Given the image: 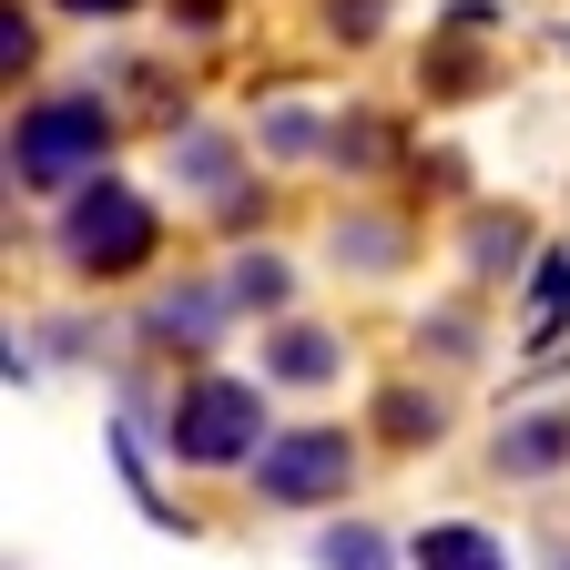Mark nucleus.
Masks as SVG:
<instances>
[{"label": "nucleus", "instance_id": "obj_14", "mask_svg": "<svg viewBox=\"0 0 570 570\" xmlns=\"http://www.w3.org/2000/svg\"><path fill=\"white\" fill-rule=\"evenodd\" d=\"M326 21H336V41H367L377 31V0H326Z\"/></svg>", "mask_w": 570, "mask_h": 570}, {"label": "nucleus", "instance_id": "obj_2", "mask_svg": "<svg viewBox=\"0 0 570 570\" xmlns=\"http://www.w3.org/2000/svg\"><path fill=\"white\" fill-rule=\"evenodd\" d=\"M102 154H112V112L102 102H31L21 132H11V184H31V194L82 184Z\"/></svg>", "mask_w": 570, "mask_h": 570}, {"label": "nucleus", "instance_id": "obj_8", "mask_svg": "<svg viewBox=\"0 0 570 570\" xmlns=\"http://www.w3.org/2000/svg\"><path fill=\"white\" fill-rule=\"evenodd\" d=\"M520 245H530V225H520V214H479V225H469L479 275H510V265H520Z\"/></svg>", "mask_w": 570, "mask_h": 570}, {"label": "nucleus", "instance_id": "obj_5", "mask_svg": "<svg viewBox=\"0 0 570 570\" xmlns=\"http://www.w3.org/2000/svg\"><path fill=\"white\" fill-rule=\"evenodd\" d=\"M417 570H510V550L469 520H439V530H417Z\"/></svg>", "mask_w": 570, "mask_h": 570}, {"label": "nucleus", "instance_id": "obj_7", "mask_svg": "<svg viewBox=\"0 0 570 570\" xmlns=\"http://www.w3.org/2000/svg\"><path fill=\"white\" fill-rule=\"evenodd\" d=\"M265 367H275L285 387H326V377H336V336H316V326H285Z\"/></svg>", "mask_w": 570, "mask_h": 570}, {"label": "nucleus", "instance_id": "obj_11", "mask_svg": "<svg viewBox=\"0 0 570 570\" xmlns=\"http://www.w3.org/2000/svg\"><path fill=\"white\" fill-rule=\"evenodd\" d=\"M377 417H387V439H407V449H417V439H439V407L407 397V387H387V397H377Z\"/></svg>", "mask_w": 570, "mask_h": 570}, {"label": "nucleus", "instance_id": "obj_10", "mask_svg": "<svg viewBox=\"0 0 570 570\" xmlns=\"http://www.w3.org/2000/svg\"><path fill=\"white\" fill-rule=\"evenodd\" d=\"M316 560H326V570H387V540L346 520V530H326V540H316Z\"/></svg>", "mask_w": 570, "mask_h": 570}, {"label": "nucleus", "instance_id": "obj_15", "mask_svg": "<svg viewBox=\"0 0 570 570\" xmlns=\"http://www.w3.org/2000/svg\"><path fill=\"white\" fill-rule=\"evenodd\" d=\"M530 296H540V306H560V296H570V255H550V265H540V285H530Z\"/></svg>", "mask_w": 570, "mask_h": 570}, {"label": "nucleus", "instance_id": "obj_3", "mask_svg": "<svg viewBox=\"0 0 570 570\" xmlns=\"http://www.w3.org/2000/svg\"><path fill=\"white\" fill-rule=\"evenodd\" d=\"M61 255L82 275H132L154 265V204H142L132 184H92L82 204L61 214Z\"/></svg>", "mask_w": 570, "mask_h": 570}, {"label": "nucleus", "instance_id": "obj_13", "mask_svg": "<svg viewBox=\"0 0 570 570\" xmlns=\"http://www.w3.org/2000/svg\"><path fill=\"white\" fill-rule=\"evenodd\" d=\"M174 154H184V164H194L204 184H225V142H214V132H184V142H174Z\"/></svg>", "mask_w": 570, "mask_h": 570}, {"label": "nucleus", "instance_id": "obj_9", "mask_svg": "<svg viewBox=\"0 0 570 570\" xmlns=\"http://www.w3.org/2000/svg\"><path fill=\"white\" fill-rule=\"evenodd\" d=\"M214 316H225V296H214V285H184V296L154 306V336H204Z\"/></svg>", "mask_w": 570, "mask_h": 570}, {"label": "nucleus", "instance_id": "obj_16", "mask_svg": "<svg viewBox=\"0 0 570 570\" xmlns=\"http://www.w3.org/2000/svg\"><path fill=\"white\" fill-rule=\"evenodd\" d=\"M51 11H71V21H112V11H132V0H51Z\"/></svg>", "mask_w": 570, "mask_h": 570}, {"label": "nucleus", "instance_id": "obj_4", "mask_svg": "<svg viewBox=\"0 0 570 570\" xmlns=\"http://www.w3.org/2000/svg\"><path fill=\"white\" fill-rule=\"evenodd\" d=\"M346 479H356V449H346V428H285V439H265V459H255V489L275 499V510L336 499Z\"/></svg>", "mask_w": 570, "mask_h": 570}, {"label": "nucleus", "instance_id": "obj_12", "mask_svg": "<svg viewBox=\"0 0 570 570\" xmlns=\"http://www.w3.org/2000/svg\"><path fill=\"white\" fill-rule=\"evenodd\" d=\"M225 296H235V306H285V265H275V255H245Z\"/></svg>", "mask_w": 570, "mask_h": 570}, {"label": "nucleus", "instance_id": "obj_6", "mask_svg": "<svg viewBox=\"0 0 570 570\" xmlns=\"http://www.w3.org/2000/svg\"><path fill=\"white\" fill-rule=\"evenodd\" d=\"M570 459V417H520V428H499V469L510 479H540Z\"/></svg>", "mask_w": 570, "mask_h": 570}, {"label": "nucleus", "instance_id": "obj_1", "mask_svg": "<svg viewBox=\"0 0 570 570\" xmlns=\"http://www.w3.org/2000/svg\"><path fill=\"white\" fill-rule=\"evenodd\" d=\"M174 459L184 469H235V459H265L255 439H265V397L245 387V377H194L184 397H174Z\"/></svg>", "mask_w": 570, "mask_h": 570}]
</instances>
